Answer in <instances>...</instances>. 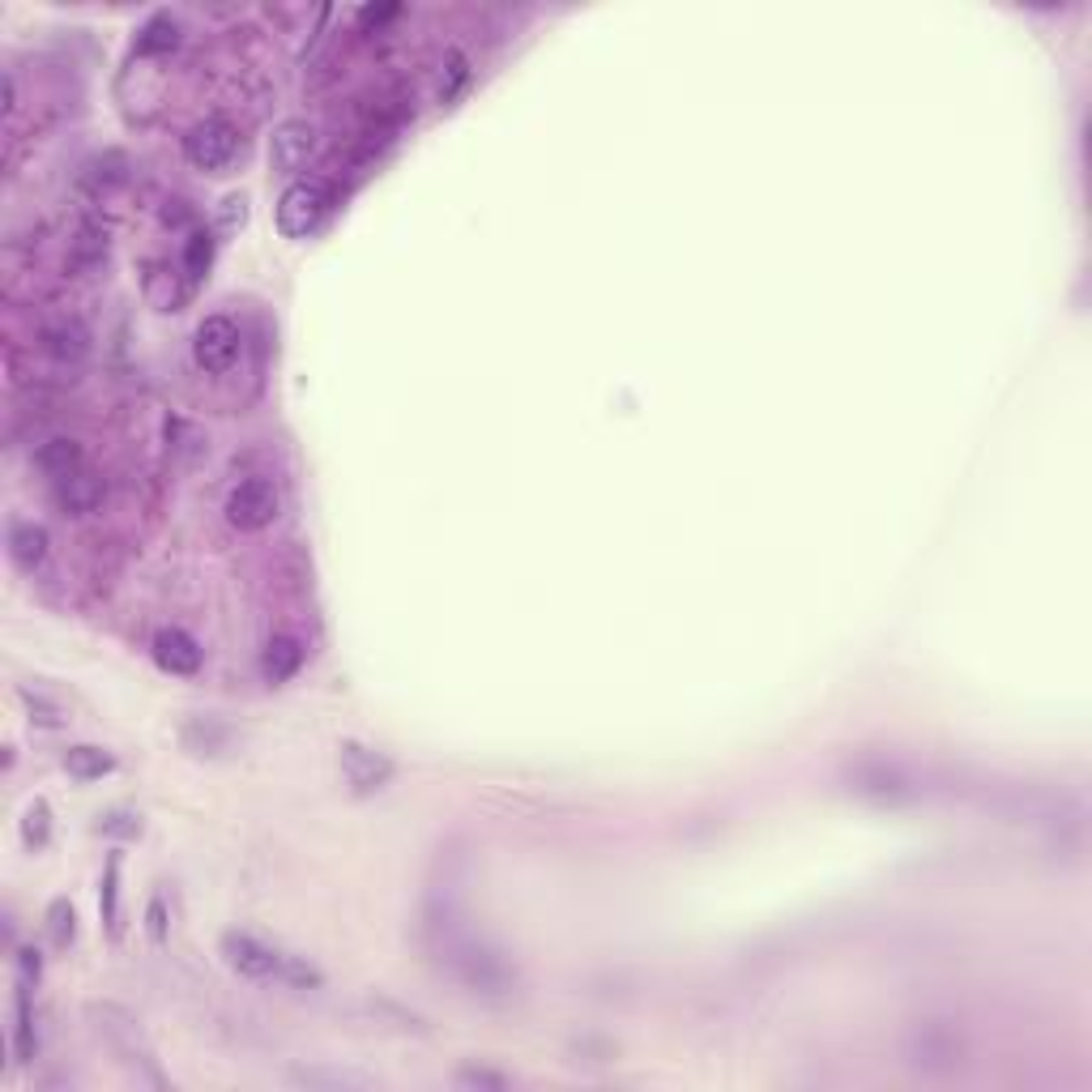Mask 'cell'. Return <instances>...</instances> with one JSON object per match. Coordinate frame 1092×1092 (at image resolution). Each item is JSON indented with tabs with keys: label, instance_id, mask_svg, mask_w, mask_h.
<instances>
[{
	"label": "cell",
	"instance_id": "12",
	"mask_svg": "<svg viewBox=\"0 0 1092 1092\" xmlns=\"http://www.w3.org/2000/svg\"><path fill=\"white\" fill-rule=\"evenodd\" d=\"M34 465H39L52 482L68 479V474L82 470V445L68 440V436H52V440H43V445L34 449Z\"/></svg>",
	"mask_w": 1092,
	"mask_h": 1092
},
{
	"label": "cell",
	"instance_id": "8",
	"mask_svg": "<svg viewBox=\"0 0 1092 1092\" xmlns=\"http://www.w3.org/2000/svg\"><path fill=\"white\" fill-rule=\"evenodd\" d=\"M342 772H346V781L354 785V794H372V790H381L388 777H393V764H388L385 756L367 751L363 742H342Z\"/></svg>",
	"mask_w": 1092,
	"mask_h": 1092
},
{
	"label": "cell",
	"instance_id": "28",
	"mask_svg": "<svg viewBox=\"0 0 1092 1092\" xmlns=\"http://www.w3.org/2000/svg\"><path fill=\"white\" fill-rule=\"evenodd\" d=\"M146 931H150V939H154V943H167V904H162V897L150 900V913H146Z\"/></svg>",
	"mask_w": 1092,
	"mask_h": 1092
},
{
	"label": "cell",
	"instance_id": "3",
	"mask_svg": "<svg viewBox=\"0 0 1092 1092\" xmlns=\"http://www.w3.org/2000/svg\"><path fill=\"white\" fill-rule=\"evenodd\" d=\"M235 154H239V132H235V125H226L223 116L201 120L184 137V159L193 162L196 171H226Z\"/></svg>",
	"mask_w": 1092,
	"mask_h": 1092
},
{
	"label": "cell",
	"instance_id": "22",
	"mask_svg": "<svg viewBox=\"0 0 1092 1092\" xmlns=\"http://www.w3.org/2000/svg\"><path fill=\"white\" fill-rule=\"evenodd\" d=\"M116 879H120V858H111V863H107V875H103V922H107L111 931H116V904H120Z\"/></svg>",
	"mask_w": 1092,
	"mask_h": 1092
},
{
	"label": "cell",
	"instance_id": "10",
	"mask_svg": "<svg viewBox=\"0 0 1092 1092\" xmlns=\"http://www.w3.org/2000/svg\"><path fill=\"white\" fill-rule=\"evenodd\" d=\"M103 495H107V482L90 474V470H77V474H68L52 486V500H56V508H65V513H95L98 504H103Z\"/></svg>",
	"mask_w": 1092,
	"mask_h": 1092
},
{
	"label": "cell",
	"instance_id": "31",
	"mask_svg": "<svg viewBox=\"0 0 1092 1092\" xmlns=\"http://www.w3.org/2000/svg\"><path fill=\"white\" fill-rule=\"evenodd\" d=\"M244 205H248V201H244V196H226V201H223V226H235V223H244V214H248V210H244Z\"/></svg>",
	"mask_w": 1092,
	"mask_h": 1092
},
{
	"label": "cell",
	"instance_id": "23",
	"mask_svg": "<svg viewBox=\"0 0 1092 1092\" xmlns=\"http://www.w3.org/2000/svg\"><path fill=\"white\" fill-rule=\"evenodd\" d=\"M47 833H52V824H47V806L34 803L26 811V820H22V841L26 845H47Z\"/></svg>",
	"mask_w": 1092,
	"mask_h": 1092
},
{
	"label": "cell",
	"instance_id": "17",
	"mask_svg": "<svg viewBox=\"0 0 1092 1092\" xmlns=\"http://www.w3.org/2000/svg\"><path fill=\"white\" fill-rule=\"evenodd\" d=\"M210 260H214V235L210 231H189V239H184V269H189V278H205V269H210Z\"/></svg>",
	"mask_w": 1092,
	"mask_h": 1092
},
{
	"label": "cell",
	"instance_id": "7",
	"mask_svg": "<svg viewBox=\"0 0 1092 1092\" xmlns=\"http://www.w3.org/2000/svg\"><path fill=\"white\" fill-rule=\"evenodd\" d=\"M39 342H43V351L52 354V358H61V363H82L90 354V329H86L82 317H52V321L43 324Z\"/></svg>",
	"mask_w": 1092,
	"mask_h": 1092
},
{
	"label": "cell",
	"instance_id": "4",
	"mask_svg": "<svg viewBox=\"0 0 1092 1092\" xmlns=\"http://www.w3.org/2000/svg\"><path fill=\"white\" fill-rule=\"evenodd\" d=\"M278 508H282V500H278V486L269 479H244L226 495V521L235 529H244V534H257L265 525H274Z\"/></svg>",
	"mask_w": 1092,
	"mask_h": 1092
},
{
	"label": "cell",
	"instance_id": "11",
	"mask_svg": "<svg viewBox=\"0 0 1092 1092\" xmlns=\"http://www.w3.org/2000/svg\"><path fill=\"white\" fill-rule=\"evenodd\" d=\"M180 18H171L167 9L159 13H150L141 26H137V39H132V47L141 52V56H167V52H175L180 47Z\"/></svg>",
	"mask_w": 1092,
	"mask_h": 1092
},
{
	"label": "cell",
	"instance_id": "24",
	"mask_svg": "<svg viewBox=\"0 0 1092 1092\" xmlns=\"http://www.w3.org/2000/svg\"><path fill=\"white\" fill-rule=\"evenodd\" d=\"M290 1080H295V1084H308V1089H317V1084H324V1089H351V1084H363V1080L342 1075V1071H295Z\"/></svg>",
	"mask_w": 1092,
	"mask_h": 1092
},
{
	"label": "cell",
	"instance_id": "2",
	"mask_svg": "<svg viewBox=\"0 0 1092 1092\" xmlns=\"http://www.w3.org/2000/svg\"><path fill=\"white\" fill-rule=\"evenodd\" d=\"M333 184L321 180V175H299V180H290L282 196H278V231L287 235V239H308L312 231H321V223L329 218V210H333Z\"/></svg>",
	"mask_w": 1092,
	"mask_h": 1092
},
{
	"label": "cell",
	"instance_id": "25",
	"mask_svg": "<svg viewBox=\"0 0 1092 1092\" xmlns=\"http://www.w3.org/2000/svg\"><path fill=\"white\" fill-rule=\"evenodd\" d=\"M103 257H107V231H95V226H86V231L77 235V260H86V265H98Z\"/></svg>",
	"mask_w": 1092,
	"mask_h": 1092
},
{
	"label": "cell",
	"instance_id": "5",
	"mask_svg": "<svg viewBox=\"0 0 1092 1092\" xmlns=\"http://www.w3.org/2000/svg\"><path fill=\"white\" fill-rule=\"evenodd\" d=\"M193 358L201 372L223 376L226 367L239 358V324L231 317H205L193 333Z\"/></svg>",
	"mask_w": 1092,
	"mask_h": 1092
},
{
	"label": "cell",
	"instance_id": "9",
	"mask_svg": "<svg viewBox=\"0 0 1092 1092\" xmlns=\"http://www.w3.org/2000/svg\"><path fill=\"white\" fill-rule=\"evenodd\" d=\"M154 662H159L167 675L189 678L201 671V644L189 632H180V628H162L159 636H154Z\"/></svg>",
	"mask_w": 1092,
	"mask_h": 1092
},
{
	"label": "cell",
	"instance_id": "26",
	"mask_svg": "<svg viewBox=\"0 0 1092 1092\" xmlns=\"http://www.w3.org/2000/svg\"><path fill=\"white\" fill-rule=\"evenodd\" d=\"M98 833H107V836H137V833H141V820H137V815H129V811H107V815H103V824H98Z\"/></svg>",
	"mask_w": 1092,
	"mask_h": 1092
},
{
	"label": "cell",
	"instance_id": "21",
	"mask_svg": "<svg viewBox=\"0 0 1092 1092\" xmlns=\"http://www.w3.org/2000/svg\"><path fill=\"white\" fill-rule=\"evenodd\" d=\"M73 922H77L73 904H68V900H52V909H47V927H52V939H56L61 948L73 939Z\"/></svg>",
	"mask_w": 1092,
	"mask_h": 1092
},
{
	"label": "cell",
	"instance_id": "6",
	"mask_svg": "<svg viewBox=\"0 0 1092 1092\" xmlns=\"http://www.w3.org/2000/svg\"><path fill=\"white\" fill-rule=\"evenodd\" d=\"M317 154V125L308 120H282L269 137V167L282 175H303V167Z\"/></svg>",
	"mask_w": 1092,
	"mask_h": 1092
},
{
	"label": "cell",
	"instance_id": "13",
	"mask_svg": "<svg viewBox=\"0 0 1092 1092\" xmlns=\"http://www.w3.org/2000/svg\"><path fill=\"white\" fill-rule=\"evenodd\" d=\"M299 666H303V644L295 636H274L260 649V675L269 683H287V678L299 675Z\"/></svg>",
	"mask_w": 1092,
	"mask_h": 1092
},
{
	"label": "cell",
	"instance_id": "18",
	"mask_svg": "<svg viewBox=\"0 0 1092 1092\" xmlns=\"http://www.w3.org/2000/svg\"><path fill=\"white\" fill-rule=\"evenodd\" d=\"M22 700H26V708L34 713V721L39 726H47V730H56L61 721H65V708H61V700H52L47 692H39V687H22Z\"/></svg>",
	"mask_w": 1092,
	"mask_h": 1092
},
{
	"label": "cell",
	"instance_id": "20",
	"mask_svg": "<svg viewBox=\"0 0 1092 1092\" xmlns=\"http://www.w3.org/2000/svg\"><path fill=\"white\" fill-rule=\"evenodd\" d=\"M470 82V61L461 52H449V61L440 68V103H452L461 95V86Z\"/></svg>",
	"mask_w": 1092,
	"mask_h": 1092
},
{
	"label": "cell",
	"instance_id": "16",
	"mask_svg": "<svg viewBox=\"0 0 1092 1092\" xmlns=\"http://www.w3.org/2000/svg\"><path fill=\"white\" fill-rule=\"evenodd\" d=\"M65 769H68V777H77V781H103L107 772L116 769V756L103 751V747H95V742H77V747H68L65 751Z\"/></svg>",
	"mask_w": 1092,
	"mask_h": 1092
},
{
	"label": "cell",
	"instance_id": "15",
	"mask_svg": "<svg viewBox=\"0 0 1092 1092\" xmlns=\"http://www.w3.org/2000/svg\"><path fill=\"white\" fill-rule=\"evenodd\" d=\"M129 180V154L125 150H103L95 159L86 162V171H82V184L90 189V193H111L116 184H125Z\"/></svg>",
	"mask_w": 1092,
	"mask_h": 1092
},
{
	"label": "cell",
	"instance_id": "30",
	"mask_svg": "<svg viewBox=\"0 0 1092 1092\" xmlns=\"http://www.w3.org/2000/svg\"><path fill=\"white\" fill-rule=\"evenodd\" d=\"M18 968H22V982H26V986L39 982V968H43V964H39V952L22 948V952H18Z\"/></svg>",
	"mask_w": 1092,
	"mask_h": 1092
},
{
	"label": "cell",
	"instance_id": "29",
	"mask_svg": "<svg viewBox=\"0 0 1092 1092\" xmlns=\"http://www.w3.org/2000/svg\"><path fill=\"white\" fill-rule=\"evenodd\" d=\"M388 18H397V4H363L358 9V26H381Z\"/></svg>",
	"mask_w": 1092,
	"mask_h": 1092
},
{
	"label": "cell",
	"instance_id": "27",
	"mask_svg": "<svg viewBox=\"0 0 1092 1092\" xmlns=\"http://www.w3.org/2000/svg\"><path fill=\"white\" fill-rule=\"evenodd\" d=\"M457 1084H461V1089H504L508 1080H504V1075H491V1071H474V1067H470V1071H461V1075H457Z\"/></svg>",
	"mask_w": 1092,
	"mask_h": 1092
},
{
	"label": "cell",
	"instance_id": "19",
	"mask_svg": "<svg viewBox=\"0 0 1092 1092\" xmlns=\"http://www.w3.org/2000/svg\"><path fill=\"white\" fill-rule=\"evenodd\" d=\"M34 1016H31V991H26V982H22V991H18V1059L31 1062L34 1059Z\"/></svg>",
	"mask_w": 1092,
	"mask_h": 1092
},
{
	"label": "cell",
	"instance_id": "1",
	"mask_svg": "<svg viewBox=\"0 0 1092 1092\" xmlns=\"http://www.w3.org/2000/svg\"><path fill=\"white\" fill-rule=\"evenodd\" d=\"M223 956L235 973H244V977H253V982H290V986H303V991H308V986H321V973H317L312 964L295 961L287 952L260 943L257 934L226 931Z\"/></svg>",
	"mask_w": 1092,
	"mask_h": 1092
},
{
	"label": "cell",
	"instance_id": "14",
	"mask_svg": "<svg viewBox=\"0 0 1092 1092\" xmlns=\"http://www.w3.org/2000/svg\"><path fill=\"white\" fill-rule=\"evenodd\" d=\"M9 555L18 568H39L47 559V529L34 521H13L9 525Z\"/></svg>",
	"mask_w": 1092,
	"mask_h": 1092
}]
</instances>
